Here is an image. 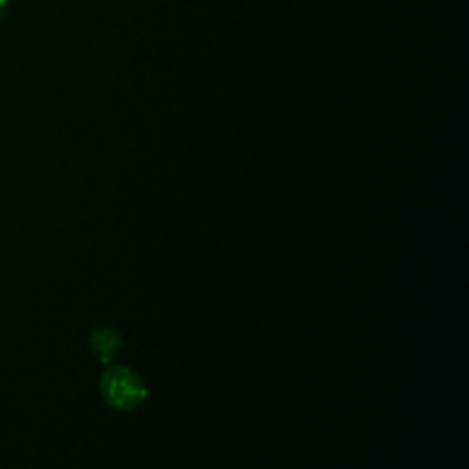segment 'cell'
I'll list each match as a JSON object with an SVG mask.
<instances>
[{
    "mask_svg": "<svg viewBox=\"0 0 469 469\" xmlns=\"http://www.w3.org/2000/svg\"><path fill=\"white\" fill-rule=\"evenodd\" d=\"M99 391L103 400L121 413L138 409L147 398V387L141 376L127 365H116L105 371L99 380Z\"/></svg>",
    "mask_w": 469,
    "mask_h": 469,
    "instance_id": "cell-1",
    "label": "cell"
},
{
    "mask_svg": "<svg viewBox=\"0 0 469 469\" xmlns=\"http://www.w3.org/2000/svg\"><path fill=\"white\" fill-rule=\"evenodd\" d=\"M90 345L101 363H110L121 352L123 340L114 329L103 327V329L94 331V334L90 338Z\"/></svg>",
    "mask_w": 469,
    "mask_h": 469,
    "instance_id": "cell-2",
    "label": "cell"
},
{
    "mask_svg": "<svg viewBox=\"0 0 469 469\" xmlns=\"http://www.w3.org/2000/svg\"><path fill=\"white\" fill-rule=\"evenodd\" d=\"M12 0H0V25H3L10 14Z\"/></svg>",
    "mask_w": 469,
    "mask_h": 469,
    "instance_id": "cell-3",
    "label": "cell"
}]
</instances>
